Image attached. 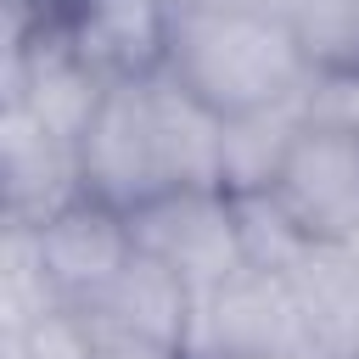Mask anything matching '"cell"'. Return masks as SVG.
I'll return each mask as SVG.
<instances>
[{"instance_id":"9","label":"cell","mask_w":359,"mask_h":359,"mask_svg":"<svg viewBox=\"0 0 359 359\" xmlns=\"http://www.w3.org/2000/svg\"><path fill=\"white\" fill-rule=\"evenodd\" d=\"M280 11L320 84H359V0H286Z\"/></svg>"},{"instance_id":"11","label":"cell","mask_w":359,"mask_h":359,"mask_svg":"<svg viewBox=\"0 0 359 359\" xmlns=\"http://www.w3.org/2000/svg\"><path fill=\"white\" fill-rule=\"evenodd\" d=\"M95 359H191V353L163 348V342H146V337H129V331L95 325Z\"/></svg>"},{"instance_id":"8","label":"cell","mask_w":359,"mask_h":359,"mask_svg":"<svg viewBox=\"0 0 359 359\" xmlns=\"http://www.w3.org/2000/svg\"><path fill=\"white\" fill-rule=\"evenodd\" d=\"M84 314L107 331H129V337H146V342H163L180 353H191V337H196V292L140 247L123 264V275Z\"/></svg>"},{"instance_id":"7","label":"cell","mask_w":359,"mask_h":359,"mask_svg":"<svg viewBox=\"0 0 359 359\" xmlns=\"http://www.w3.org/2000/svg\"><path fill=\"white\" fill-rule=\"evenodd\" d=\"M168 17H174L168 0H67L56 34L107 84L157 79L168 50Z\"/></svg>"},{"instance_id":"2","label":"cell","mask_w":359,"mask_h":359,"mask_svg":"<svg viewBox=\"0 0 359 359\" xmlns=\"http://www.w3.org/2000/svg\"><path fill=\"white\" fill-rule=\"evenodd\" d=\"M163 79L219 123H247L320 90L286 11L258 6H174Z\"/></svg>"},{"instance_id":"6","label":"cell","mask_w":359,"mask_h":359,"mask_svg":"<svg viewBox=\"0 0 359 359\" xmlns=\"http://www.w3.org/2000/svg\"><path fill=\"white\" fill-rule=\"evenodd\" d=\"M34 230V247H39V264H45V280L50 292L67 303V309H90L118 275L123 264L135 258V230H129V213L95 202V196H73L62 202L56 213H45Z\"/></svg>"},{"instance_id":"10","label":"cell","mask_w":359,"mask_h":359,"mask_svg":"<svg viewBox=\"0 0 359 359\" xmlns=\"http://www.w3.org/2000/svg\"><path fill=\"white\" fill-rule=\"evenodd\" d=\"M17 359H95V320L84 309H45L11 331Z\"/></svg>"},{"instance_id":"5","label":"cell","mask_w":359,"mask_h":359,"mask_svg":"<svg viewBox=\"0 0 359 359\" xmlns=\"http://www.w3.org/2000/svg\"><path fill=\"white\" fill-rule=\"evenodd\" d=\"M309 342H314V331H309L292 275L247 264L213 297L196 303L191 359H269V353L309 348Z\"/></svg>"},{"instance_id":"3","label":"cell","mask_w":359,"mask_h":359,"mask_svg":"<svg viewBox=\"0 0 359 359\" xmlns=\"http://www.w3.org/2000/svg\"><path fill=\"white\" fill-rule=\"evenodd\" d=\"M258 196H269L309 247H342L359 230V129L314 101Z\"/></svg>"},{"instance_id":"13","label":"cell","mask_w":359,"mask_h":359,"mask_svg":"<svg viewBox=\"0 0 359 359\" xmlns=\"http://www.w3.org/2000/svg\"><path fill=\"white\" fill-rule=\"evenodd\" d=\"M269 359H331L320 342H309V348H286V353H269Z\"/></svg>"},{"instance_id":"12","label":"cell","mask_w":359,"mask_h":359,"mask_svg":"<svg viewBox=\"0 0 359 359\" xmlns=\"http://www.w3.org/2000/svg\"><path fill=\"white\" fill-rule=\"evenodd\" d=\"M168 6H258V11H280L286 0H168Z\"/></svg>"},{"instance_id":"4","label":"cell","mask_w":359,"mask_h":359,"mask_svg":"<svg viewBox=\"0 0 359 359\" xmlns=\"http://www.w3.org/2000/svg\"><path fill=\"white\" fill-rule=\"evenodd\" d=\"M135 247L151 252L157 264H168L196 303L213 297L236 269H247V236H241V213L236 196L219 185H191V191H168L146 208L129 213Z\"/></svg>"},{"instance_id":"1","label":"cell","mask_w":359,"mask_h":359,"mask_svg":"<svg viewBox=\"0 0 359 359\" xmlns=\"http://www.w3.org/2000/svg\"><path fill=\"white\" fill-rule=\"evenodd\" d=\"M191 185L224 191V123L163 73L107 84L79 140V191L118 213H135Z\"/></svg>"}]
</instances>
